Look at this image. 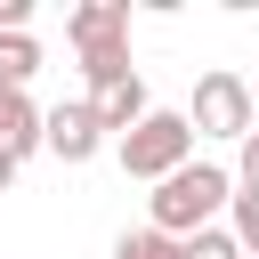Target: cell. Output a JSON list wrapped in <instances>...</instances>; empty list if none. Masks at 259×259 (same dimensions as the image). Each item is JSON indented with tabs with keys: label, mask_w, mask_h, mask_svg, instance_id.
<instances>
[{
	"label": "cell",
	"mask_w": 259,
	"mask_h": 259,
	"mask_svg": "<svg viewBox=\"0 0 259 259\" xmlns=\"http://www.w3.org/2000/svg\"><path fill=\"white\" fill-rule=\"evenodd\" d=\"M259 130V89L243 81V73H227V65H210L202 81H194V138H251Z\"/></svg>",
	"instance_id": "cell-4"
},
{
	"label": "cell",
	"mask_w": 259,
	"mask_h": 259,
	"mask_svg": "<svg viewBox=\"0 0 259 259\" xmlns=\"http://www.w3.org/2000/svg\"><path fill=\"white\" fill-rule=\"evenodd\" d=\"M186 259H243V243H235V227H202V235H186Z\"/></svg>",
	"instance_id": "cell-11"
},
{
	"label": "cell",
	"mask_w": 259,
	"mask_h": 259,
	"mask_svg": "<svg viewBox=\"0 0 259 259\" xmlns=\"http://www.w3.org/2000/svg\"><path fill=\"white\" fill-rule=\"evenodd\" d=\"M89 105H97V121H105V138H113V146H121V138L154 113V97H146V81H138V73H121V81L89 89Z\"/></svg>",
	"instance_id": "cell-6"
},
{
	"label": "cell",
	"mask_w": 259,
	"mask_h": 259,
	"mask_svg": "<svg viewBox=\"0 0 259 259\" xmlns=\"http://www.w3.org/2000/svg\"><path fill=\"white\" fill-rule=\"evenodd\" d=\"M65 40H73V57H81L89 89H105V81L138 73V65H130V0H81V8L65 16Z\"/></svg>",
	"instance_id": "cell-2"
},
{
	"label": "cell",
	"mask_w": 259,
	"mask_h": 259,
	"mask_svg": "<svg viewBox=\"0 0 259 259\" xmlns=\"http://www.w3.org/2000/svg\"><path fill=\"white\" fill-rule=\"evenodd\" d=\"M113 259H186V243H178V235L138 227V235H121V243H113Z\"/></svg>",
	"instance_id": "cell-10"
},
{
	"label": "cell",
	"mask_w": 259,
	"mask_h": 259,
	"mask_svg": "<svg viewBox=\"0 0 259 259\" xmlns=\"http://www.w3.org/2000/svg\"><path fill=\"white\" fill-rule=\"evenodd\" d=\"M16 170H24V162H16V154H8V146H0V194H8V186H16Z\"/></svg>",
	"instance_id": "cell-13"
},
{
	"label": "cell",
	"mask_w": 259,
	"mask_h": 259,
	"mask_svg": "<svg viewBox=\"0 0 259 259\" xmlns=\"http://www.w3.org/2000/svg\"><path fill=\"white\" fill-rule=\"evenodd\" d=\"M40 73V40L32 32H0V89H32Z\"/></svg>",
	"instance_id": "cell-8"
},
{
	"label": "cell",
	"mask_w": 259,
	"mask_h": 259,
	"mask_svg": "<svg viewBox=\"0 0 259 259\" xmlns=\"http://www.w3.org/2000/svg\"><path fill=\"white\" fill-rule=\"evenodd\" d=\"M235 202V178L219 170V162H186V170H170L154 194H146V227L154 235H202V227H219V210Z\"/></svg>",
	"instance_id": "cell-1"
},
{
	"label": "cell",
	"mask_w": 259,
	"mask_h": 259,
	"mask_svg": "<svg viewBox=\"0 0 259 259\" xmlns=\"http://www.w3.org/2000/svg\"><path fill=\"white\" fill-rule=\"evenodd\" d=\"M0 146H8L16 162L49 146V113H40V105H32L24 89H0Z\"/></svg>",
	"instance_id": "cell-7"
},
{
	"label": "cell",
	"mask_w": 259,
	"mask_h": 259,
	"mask_svg": "<svg viewBox=\"0 0 259 259\" xmlns=\"http://www.w3.org/2000/svg\"><path fill=\"white\" fill-rule=\"evenodd\" d=\"M227 227H235L243 259H259V194H251V186H235V202H227Z\"/></svg>",
	"instance_id": "cell-9"
},
{
	"label": "cell",
	"mask_w": 259,
	"mask_h": 259,
	"mask_svg": "<svg viewBox=\"0 0 259 259\" xmlns=\"http://www.w3.org/2000/svg\"><path fill=\"white\" fill-rule=\"evenodd\" d=\"M113 154H121V170H130V178L162 186L170 170H186V162H194V113H170V105H154V113H146V121H138V130H130Z\"/></svg>",
	"instance_id": "cell-3"
},
{
	"label": "cell",
	"mask_w": 259,
	"mask_h": 259,
	"mask_svg": "<svg viewBox=\"0 0 259 259\" xmlns=\"http://www.w3.org/2000/svg\"><path fill=\"white\" fill-rule=\"evenodd\" d=\"M49 154H57V162H97V154H105V121H97L89 97L49 105Z\"/></svg>",
	"instance_id": "cell-5"
},
{
	"label": "cell",
	"mask_w": 259,
	"mask_h": 259,
	"mask_svg": "<svg viewBox=\"0 0 259 259\" xmlns=\"http://www.w3.org/2000/svg\"><path fill=\"white\" fill-rule=\"evenodd\" d=\"M235 186H251V194H259V130L235 146Z\"/></svg>",
	"instance_id": "cell-12"
}]
</instances>
